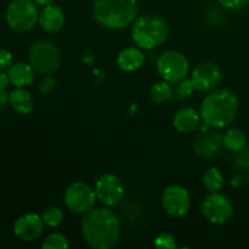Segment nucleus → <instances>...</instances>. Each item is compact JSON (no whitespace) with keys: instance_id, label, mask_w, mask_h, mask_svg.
I'll return each mask as SVG.
<instances>
[{"instance_id":"f257e3e1","label":"nucleus","mask_w":249,"mask_h":249,"mask_svg":"<svg viewBox=\"0 0 249 249\" xmlns=\"http://www.w3.org/2000/svg\"><path fill=\"white\" fill-rule=\"evenodd\" d=\"M80 228L84 240L95 249L112 248L121 236L118 218L107 208L91 209L85 213Z\"/></svg>"},{"instance_id":"f03ea898","label":"nucleus","mask_w":249,"mask_h":249,"mask_svg":"<svg viewBox=\"0 0 249 249\" xmlns=\"http://www.w3.org/2000/svg\"><path fill=\"white\" fill-rule=\"evenodd\" d=\"M238 113V100L232 91L220 89L207 95L199 107L204 124L213 128H225L235 121Z\"/></svg>"},{"instance_id":"7ed1b4c3","label":"nucleus","mask_w":249,"mask_h":249,"mask_svg":"<svg viewBox=\"0 0 249 249\" xmlns=\"http://www.w3.org/2000/svg\"><path fill=\"white\" fill-rule=\"evenodd\" d=\"M94 17L108 29H123L138 16V0H94Z\"/></svg>"},{"instance_id":"20e7f679","label":"nucleus","mask_w":249,"mask_h":249,"mask_svg":"<svg viewBox=\"0 0 249 249\" xmlns=\"http://www.w3.org/2000/svg\"><path fill=\"white\" fill-rule=\"evenodd\" d=\"M169 34L167 22L157 15H143L133 22L131 39L138 48L152 50L164 43Z\"/></svg>"},{"instance_id":"39448f33","label":"nucleus","mask_w":249,"mask_h":249,"mask_svg":"<svg viewBox=\"0 0 249 249\" xmlns=\"http://www.w3.org/2000/svg\"><path fill=\"white\" fill-rule=\"evenodd\" d=\"M29 65L40 74L55 73L61 65V51L55 43L46 39L34 41L28 50Z\"/></svg>"},{"instance_id":"423d86ee","label":"nucleus","mask_w":249,"mask_h":249,"mask_svg":"<svg viewBox=\"0 0 249 249\" xmlns=\"http://www.w3.org/2000/svg\"><path fill=\"white\" fill-rule=\"evenodd\" d=\"M39 11L36 2L32 0H12L5 11V21L9 28L17 33H24L38 23Z\"/></svg>"},{"instance_id":"0eeeda50","label":"nucleus","mask_w":249,"mask_h":249,"mask_svg":"<svg viewBox=\"0 0 249 249\" xmlns=\"http://www.w3.org/2000/svg\"><path fill=\"white\" fill-rule=\"evenodd\" d=\"M157 71L163 80L170 84H178L189 74L190 63L182 53L168 50L158 57Z\"/></svg>"},{"instance_id":"6e6552de","label":"nucleus","mask_w":249,"mask_h":249,"mask_svg":"<svg viewBox=\"0 0 249 249\" xmlns=\"http://www.w3.org/2000/svg\"><path fill=\"white\" fill-rule=\"evenodd\" d=\"M96 194L85 182H73L65 192V204L71 212L85 214L91 211L96 202Z\"/></svg>"},{"instance_id":"1a4fd4ad","label":"nucleus","mask_w":249,"mask_h":249,"mask_svg":"<svg viewBox=\"0 0 249 249\" xmlns=\"http://www.w3.org/2000/svg\"><path fill=\"white\" fill-rule=\"evenodd\" d=\"M202 214L209 223L223 225L228 223L233 214V207L230 199L218 192H212L202 204Z\"/></svg>"},{"instance_id":"9d476101","label":"nucleus","mask_w":249,"mask_h":249,"mask_svg":"<svg viewBox=\"0 0 249 249\" xmlns=\"http://www.w3.org/2000/svg\"><path fill=\"white\" fill-rule=\"evenodd\" d=\"M162 206L172 218H182L190 211V194L180 185H170L162 194Z\"/></svg>"},{"instance_id":"9b49d317","label":"nucleus","mask_w":249,"mask_h":249,"mask_svg":"<svg viewBox=\"0 0 249 249\" xmlns=\"http://www.w3.org/2000/svg\"><path fill=\"white\" fill-rule=\"evenodd\" d=\"M94 190L97 199L108 207L118 204L123 199L125 192L122 180L114 174H105L100 177Z\"/></svg>"},{"instance_id":"f8f14e48","label":"nucleus","mask_w":249,"mask_h":249,"mask_svg":"<svg viewBox=\"0 0 249 249\" xmlns=\"http://www.w3.org/2000/svg\"><path fill=\"white\" fill-rule=\"evenodd\" d=\"M44 221L40 215L36 213L23 214L16 219L14 224V235L23 242H32L38 240L44 231Z\"/></svg>"},{"instance_id":"ddd939ff","label":"nucleus","mask_w":249,"mask_h":249,"mask_svg":"<svg viewBox=\"0 0 249 249\" xmlns=\"http://www.w3.org/2000/svg\"><path fill=\"white\" fill-rule=\"evenodd\" d=\"M191 80L196 90L209 91V90L215 89L220 84L223 80V72L214 63H201L192 72Z\"/></svg>"},{"instance_id":"4468645a","label":"nucleus","mask_w":249,"mask_h":249,"mask_svg":"<svg viewBox=\"0 0 249 249\" xmlns=\"http://www.w3.org/2000/svg\"><path fill=\"white\" fill-rule=\"evenodd\" d=\"M223 145V135L219 131H206L195 140L194 151L199 157L211 158L220 152Z\"/></svg>"},{"instance_id":"2eb2a0df","label":"nucleus","mask_w":249,"mask_h":249,"mask_svg":"<svg viewBox=\"0 0 249 249\" xmlns=\"http://www.w3.org/2000/svg\"><path fill=\"white\" fill-rule=\"evenodd\" d=\"M38 23L48 33H56L65 24V14L56 5H46L39 11Z\"/></svg>"},{"instance_id":"dca6fc26","label":"nucleus","mask_w":249,"mask_h":249,"mask_svg":"<svg viewBox=\"0 0 249 249\" xmlns=\"http://www.w3.org/2000/svg\"><path fill=\"white\" fill-rule=\"evenodd\" d=\"M34 68L29 63L16 62L7 68L10 82L16 88H26L33 84Z\"/></svg>"},{"instance_id":"f3484780","label":"nucleus","mask_w":249,"mask_h":249,"mask_svg":"<svg viewBox=\"0 0 249 249\" xmlns=\"http://www.w3.org/2000/svg\"><path fill=\"white\" fill-rule=\"evenodd\" d=\"M199 121H201V116L194 108L185 107L175 113L173 118V125L179 133L189 134L198 128Z\"/></svg>"},{"instance_id":"a211bd4d","label":"nucleus","mask_w":249,"mask_h":249,"mask_svg":"<svg viewBox=\"0 0 249 249\" xmlns=\"http://www.w3.org/2000/svg\"><path fill=\"white\" fill-rule=\"evenodd\" d=\"M145 62V55L139 48H126L119 53L117 57V65L124 72H134L142 67Z\"/></svg>"},{"instance_id":"6ab92c4d","label":"nucleus","mask_w":249,"mask_h":249,"mask_svg":"<svg viewBox=\"0 0 249 249\" xmlns=\"http://www.w3.org/2000/svg\"><path fill=\"white\" fill-rule=\"evenodd\" d=\"M9 105L15 112L26 116L33 111L34 100L31 92L27 91L24 88H16L9 94Z\"/></svg>"},{"instance_id":"aec40b11","label":"nucleus","mask_w":249,"mask_h":249,"mask_svg":"<svg viewBox=\"0 0 249 249\" xmlns=\"http://www.w3.org/2000/svg\"><path fill=\"white\" fill-rule=\"evenodd\" d=\"M223 142L224 146H225L228 150H230L231 152H238V151L242 150L246 146L247 136H246V134L243 133L241 129L233 128L224 134Z\"/></svg>"},{"instance_id":"412c9836","label":"nucleus","mask_w":249,"mask_h":249,"mask_svg":"<svg viewBox=\"0 0 249 249\" xmlns=\"http://www.w3.org/2000/svg\"><path fill=\"white\" fill-rule=\"evenodd\" d=\"M204 187L211 192H218L224 185V177L220 170L216 168H209L204 172L203 178H202Z\"/></svg>"},{"instance_id":"4be33fe9","label":"nucleus","mask_w":249,"mask_h":249,"mask_svg":"<svg viewBox=\"0 0 249 249\" xmlns=\"http://www.w3.org/2000/svg\"><path fill=\"white\" fill-rule=\"evenodd\" d=\"M151 99L156 104H163V102H167L168 100H170L173 97V88L170 85V83L163 82L156 83L151 88Z\"/></svg>"},{"instance_id":"5701e85b","label":"nucleus","mask_w":249,"mask_h":249,"mask_svg":"<svg viewBox=\"0 0 249 249\" xmlns=\"http://www.w3.org/2000/svg\"><path fill=\"white\" fill-rule=\"evenodd\" d=\"M40 216L43 219L44 224L46 226H49V228H56L63 220L62 211L60 208H57V207H49V208L44 209Z\"/></svg>"},{"instance_id":"b1692460","label":"nucleus","mask_w":249,"mask_h":249,"mask_svg":"<svg viewBox=\"0 0 249 249\" xmlns=\"http://www.w3.org/2000/svg\"><path fill=\"white\" fill-rule=\"evenodd\" d=\"M68 241L62 233H51L41 243L44 249H65L68 248Z\"/></svg>"},{"instance_id":"393cba45","label":"nucleus","mask_w":249,"mask_h":249,"mask_svg":"<svg viewBox=\"0 0 249 249\" xmlns=\"http://www.w3.org/2000/svg\"><path fill=\"white\" fill-rule=\"evenodd\" d=\"M155 247L156 248H168V249H175L178 248L177 241H175V237L172 235V233L168 232H162L155 238Z\"/></svg>"},{"instance_id":"a878e982","label":"nucleus","mask_w":249,"mask_h":249,"mask_svg":"<svg viewBox=\"0 0 249 249\" xmlns=\"http://www.w3.org/2000/svg\"><path fill=\"white\" fill-rule=\"evenodd\" d=\"M195 90V85L191 79H182L181 82L178 83L177 95L180 99H187L192 95Z\"/></svg>"},{"instance_id":"bb28decb","label":"nucleus","mask_w":249,"mask_h":249,"mask_svg":"<svg viewBox=\"0 0 249 249\" xmlns=\"http://www.w3.org/2000/svg\"><path fill=\"white\" fill-rule=\"evenodd\" d=\"M235 164L237 165L238 169L243 172H249V148L243 147L235 156Z\"/></svg>"},{"instance_id":"cd10ccee","label":"nucleus","mask_w":249,"mask_h":249,"mask_svg":"<svg viewBox=\"0 0 249 249\" xmlns=\"http://www.w3.org/2000/svg\"><path fill=\"white\" fill-rule=\"evenodd\" d=\"M218 1L221 6L230 10L242 9L249 4V0H218Z\"/></svg>"},{"instance_id":"c85d7f7f","label":"nucleus","mask_w":249,"mask_h":249,"mask_svg":"<svg viewBox=\"0 0 249 249\" xmlns=\"http://www.w3.org/2000/svg\"><path fill=\"white\" fill-rule=\"evenodd\" d=\"M55 87H56L55 79L49 77V75H46L45 78H43V79L40 80V83H39V90H40L43 94H49V92H51L53 89H55Z\"/></svg>"},{"instance_id":"c756f323","label":"nucleus","mask_w":249,"mask_h":249,"mask_svg":"<svg viewBox=\"0 0 249 249\" xmlns=\"http://www.w3.org/2000/svg\"><path fill=\"white\" fill-rule=\"evenodd\" d=\"M14 63V55L7 49H0V67L9 68Z\"/></svg>"},{"instance_id":"7c9ffc66","label":"nucleus","mask_w":249,"mask_h":249,"mask_svg":"<svg viewBox=\"0 0 249 249\" xmlns=\"http://www.w3.org/2000/svg\"><path fill=\"white\" fill-rule=\"evenodd\" d=\"M10 83L11 82H10L9 74L2 72V71H0V90H6V88L9 87Z\"/></svg>"},{"instance_id":"2f4dec72","label":"nucleus","mask_w":249,"mask_h":249,"mask_svg":"<svg viewBox=\"0 0 249 249\" xmlns=\"http://www.w3.org/2000/svg\"><path fill=\"white\" fill-rule=\"evenodd\" d=\"M9 105V94L5 90H0V112Z\"/></svg>"},{"instance_id":"473e14b6","label":"nucleus","mask_w":249,"mask_h":249,"mask_svg":"<svg viewBox=\"0 0 249 249\" xmlns=\"http://www.w3.org/2000/svg\"><path fill=\"white\" fill-rule=\"evenodd\" d=\"M243 182H245V179H243L242 175H240V174L235 175V177L232 178V180H231V185H232L233 187L242 186Z\"/></svg>"},{"instance_id":"72a5a7b5","label":"nucleus","mask_w":249,"mask_h":249,"mask_svg":"<svg viewBox=\"0 0 249 249\" xmlns=\"http://www.w3.org/2000/svg\"><path fill=\"white\" fill-rule=\"evenodd\" d=\"M38 5H41V6H46V5H51L56 1V0H34Z\"/></svg>"},{"instance_id":"f704fd0d","label":"nucleus","mask_w":249,"mask_h":249,"mask_svg":"<svg viewBox=\"0 0 249 249\" xmlns=\"http://www.w3.org/2000/svg\"><path fill=\"white\" fill-rule=\"evenodd\" d=\"M248 180H249V175H248Z\"/></svg>"}]
</instances>
